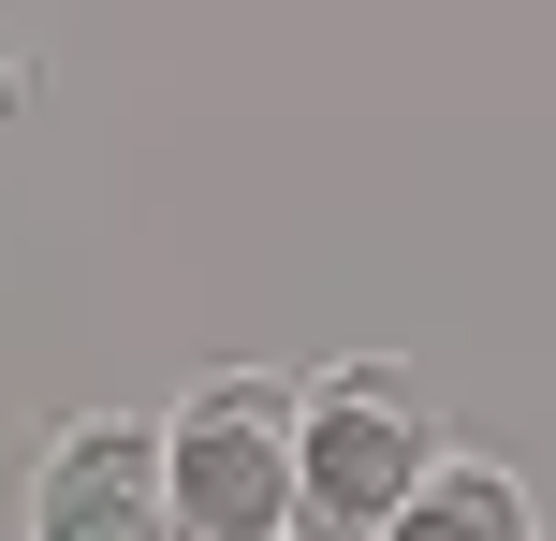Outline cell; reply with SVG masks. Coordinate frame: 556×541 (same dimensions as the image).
Wrapping results in <instances>:
<instances>
[{"label":"cell","instance_id":"obj_4","mask_svg":"<svg viewBox=\"0 0 556 541\" xmlns=\"http://www.w3.org/2000/svg\"><path fill=\"white\" fill-rule=\"evenodd\" d=\"M528 527H542V498L513 484V468H483V454H425V484L395 498L381 541H528Z\"/></svg>","mask_w":556,"mask_h":541},{"label":"cell","instance_id":"obj_2","mask_svg":"<svg viewBox=\"0 0 556 541\" xmlns=\"http://www.w3.org/2000/svg\"><path fill=\"white\" fill-rule=\"evenodd\" d=\"M162 513L191 541H293V381L235 366L162 410Z\"/></svg>","mask_w":556,"mask_h":541},{"label":"cell","instance_id":"obj_1","mask_svg":"<svg viewBox=\"0 0 556 541\" xmlns=\"http://www.w3.org/2000/svg\"><path fill=\"white\" fill-rule=\"evenodd\" d=\"M425 454H440V410H425V381L395 351H352V366L293 381V527L381 541L395 498L425 484Z\"/></svg>","mask_w":556,"mask_h":541},{"label":"cell","instance_id":"obj_5","mask_svg":"<svg viewBox=\"0 0 556 541\" xmlns=\"http://www.w3.org/2000/svg\"><path fill=\"white\" fill-rule=\"evenodd\" d=\"M15 132H29V59L0 44V146H15Z\"/></svg>","mask_w":556,"mask_h":541},{"label":"cell","instance_id":"obj_3","mask_svg":"<svg viewBox=\"0 0 556 541\" xmlns=\"http://www.w3.org/2000/svg\"><path fill=\"white\" fill-rule=\"evenodd\" d=\"M162 425H132V410H88V425L45 439V468H29V541H162Z\"/></svg>","mask_w":556,"mask_h":541}]
</instances>
